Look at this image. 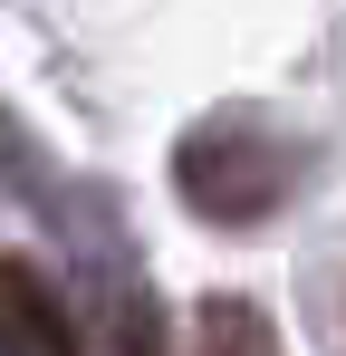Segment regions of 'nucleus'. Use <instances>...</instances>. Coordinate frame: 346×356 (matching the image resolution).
Wrapping results in <instances>:
<instances>
[{"instance_id":"nucleus-1","label":"nucleus","mask_w":346,"mask_h":356,"mask_svg":"<svg viewBox=\"0 0 346 356\" xmlns=\"http://www.w3.org/2000/svg\"><path fill=\"white\" fill-rule=\"evenodd\" d=\"M288 174H298V154H288L260 116H202L183 145H173L183 212H202V222H222V232L270 222V212H279V193H288Z\"/></svg>"},{"instance_id":"nucleus-3","label":"nucleus","mask_w":346,"mask_h":356,"mask_svg":"<svg viewBox=\"0 0 346 356\" xmlns=\"http://www.w3.org/2000/svg\"><path fill=\"white\" fill-rule=\"evenodd\" d=\"M192 356H279V337H270V318H260L250 298H202Z\"/></svg>"},{"instance_id":"nucleus-2","label":"nucleus","mask_w":346,"mask_h":356,"mask_svg":"<svg viewBox=\"0 0 346 356\" xmlns=\"http://www.w3.org/2000/svg\"><path fill=\"white\" fill-rule=\"evenodd\" d=\"M0 356H77V327H67L58 289L10 250H0Z\"/></svg>"}]
</instances>
